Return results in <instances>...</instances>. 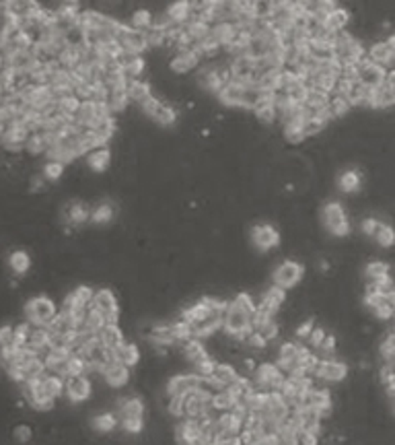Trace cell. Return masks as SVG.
Masks as SVG:
<instances>
[{
	"instance_id": "11a10c76",
	"label": "cell",
	"mask_w": 395,
	"mask_h": 445,
	"mask_svg": "<svg viewBox=\"0 0 395 445\" xmlns=\"http://www.w3.org/2000/svg\"><path fill=\"white\" fill-rule=\"evenodd\" d=\"M31 437H33V431H31V427H27V425H21V427H17V429H14V439H17V442L25 444V442H29Z\"/></svg>"
},
{
	"instance_id": "3957f363",
	"label": "cell",
	"mask_w": 395,
	"mask_h": 445,
	"mask_svg": "<svg viewBox=\"0 0 395 445\" xmlns=\"http://www.w3.org/2000/svg\"><path fill=\"white\" fill-rule=\"evenodd\" d=\"M385 76H387V68L371 62L369 58L367 60L363 58L361 62L354 64V81L367 89H377L385 81Z\"/></svg>"
},
{
	"instance_id": "ab89813d",
	"label": "cell",
	"mask_w": 395,
	"mask_h": 445,
	"mask_svg": "<svg viewBox=\"0 0 395 445\" xmlns=\"http://www.w3.org/2000/svg\"><path fill=\"white\" fill-rule=\"evenodd\" d=\"M149 338L153 340V342H157V344H165V346H169V344H175L178 340H175V336H173V330H171V326H157V328H153L151 332H149Z\"/></svg>"
},
{
	"instance_id": "d4e9b609",
	"label": "cell",
	"mask_w": 395,
	"mask_h": 445,
	"mask_svg": "<svg viewBox=\"0 0 395 445\" xmlns=\"http://www.w3.org/2000/svg\"><path fill=\"white\" fill-rule=\"evenodd\" d=\"M165 17H167L171 23H175V25H184V23H188L190 17H192V4H190L188 0H175L173 4H169Z\"/></svg>"
},
{
	"instance_id": "4316f807",
	"label": "cell",
	"mask_w": 395,
	"mask_h": 445,
	"mask_svg": "<svg viewBox=\"0 0 395 445\" xmlns=\"http://www.w3.org/2000/svg\"><path fill=\"white\" fill-rule=\"evenodd\" d=\"M97 338H99L107 349H111V351H116V349L124 342V334H122V330L118 328V324H105V326L99 330Z\"/></svg>"
},
{
	"instance_id": "e0dca14e",
	"label": "cell",
	"mask_w": 395,
	"mask_h": 445,
	"mask_svg": "<svg viewBox=\"0 0 395 445\" xmlns=\"http://www.w3.org/2000/svg\"><path fill=\"white\" fill-rule=\"evenodd\" d=\"M64 390L68 394V398L72 402H85L91 396V382L87 380L85 373H76V375H68Z\"/></svg>"
},
{
	"instance_id": "b9f144b4",
	"label": "cell",
	"mask_w": 395,
	"mask_h": 445,
	"mask_svg": "<svg viewBox=\"0 0 395 445\" xmlns=\"http://www.w3.org/2000/svg\"><path fill=\"white\" fill-rule=\"evenodd\" d=\"M120 413H122V419H138L145 413V404L140 398H128L126 402H122Z\"/></svg>"
},
{
	"instance_id": "7bdbcfd3",
	"label": "cell",
	"mask_w": 395,
	"mask_h": 445,
	"mask_svg": "<svg viewBox=\"0 0 395 445\" xmlns=\"http://www.w3.org/2000/svg\"><path fill=\"white\" fill-rule=\"evenodd\" d=\"M334 8H338V0H311V4H309V10H311L319 21H325V17H328Z\"/></svg>"
},
{
	"instance_id": "5bb4252c",
	"label": "cell",
	"mask_w": 395,
	"mask_h": 445,
	"mask_svg": "<svg viewBox=\"0 0 395 445\" xmlns=\"http://www.w3.org/2000/svg\"><path fill=\"white\" fill-rule=\"evenodd\" d=\"M93 307H97L105 315L107 324H118V299L109 289L93 293Z\"/></svg>"
},
{
	"instance_id": "680465c9",
	"label": "cell",
	"mask_w": 395,
	"mask_h": 445,
	"mask_svg": "<svg viewBox=\"0 0 395 445\" xmlns=\"http://www.w3.org/2000/svg\"><path fill=\"white\" fill-rule=\"evenodd\" d=\"M385 388H387V394H389V398L392 400H395V371H392L385 380Z\"/></svg>"
},
{
	"instance_id": "be15d7a7",
	"label": "cell",
	"mask_w": 395,
	"mask_h": 445,
	"mask_svg": "<svg viewBox=\"0 0 395 445\" xmlns=\"http://www.w3.org/2000/svg\"><path fill=\"white\" fill-rule=\"evenodd\" d=\"M78 2L81 0H62V4H66V6H78Z\"/></svg>"
},
{
	"instance_id": "ffe728a7",
	"label": "cell",
	"mask_w": 395,
	"mask_h": 445,
	"mask_svg": "<svg viewBox=\"0 0 395 445\" xmlns=\"http://www.w3.org/2000/svg\"><path fill=\"white\" fill-rule=\"evenodd\" d=\"M101 373H103V380L107 382V386H111V388H122L130 380V367L120 361L109 363L107 367L101 369Z\"/></svg>"
},
{
	"instance_id": "6f0895ef",
	"label": "cell",
	"mask_w": 395,
	"mask_h": 445,
	"mask_svg": "<svg viewBox=\"0 0 395 445\" xmlns=\"http://www.w3.org/2000/svg\"><path fill=\"white\" fill-rule=\"evenodd\" d=\"M319 349H321L323 353L332 355V353L336 351V336H325V338H323V342L319 344Z\"/></svg>"
},
{
	"instance_id": "9c48e42d",
	"label": "cell",
	"mask_w": 395,
	"mask_h": 445,
	"mask_svg": "<svg viewBox=\"0 0 395 445\" xmlns=\"http://www.w3.org/2000/svg\"><path fill=\"white\" fill-rule=\"evenodd\" d=\"M140 107H142V112L151 118V120H155L157 124H161V126H171L173 122H175V112L169 107V105H165L163 101H159V99H155L153 95L151 97H147L142 103H140Z\"/></svg>"
},
{
	"instance_id": "484cf974",
	"label": "cell",
	"mask_w": 395,
	"mask_h": 445,
	"mask_svg": "<svg viewBox=\"0 0 395 445\" xmlns=\"http://www.w3.org/2000/svg\"><path fill=\"white\" fill-rule=\"evenodd\" d=\"M284 297H286V289L274 284V287L261 297V303H259L257 307H261V309H266V311H270V313H276V311L280 309V305L284 303Z\"/></svg>"
},
{
	"instance_id": "9f6ffc18",
	"label": "cell",
	"mask_w": 395,
	"mask_h": 445,
	"mask_svg": "<svg viewBox=\"0 0 395 445\" xmlns=\"http://www.w3.org/2000/svg\"><path fill=\"white\" fill-rule=\"evenodd\" d=\"M328 334H325V330L323 328H315V330H311L309 332V342H311V346H317L319 349V344L323 342V338H325Z\"/></svg>"
},
{
	"instance_id": "91938a15",
	"label": "cell",
	"mask_w": 395,
	"mask_h": 445,
	"mask_svg": "<svg viewBox=\"0 0 395 445\" xmlns=\"http://www.w3.org/2000/svg\"><path fill=\"white\" fill-rule=\"evenodd\" d=\"M313 330V320H307L303 326H299L297 328V336H301V338H305V336H309V332Z\"/></svg>"
},
{
	"instance_id": "52a82bcc",
	"label": "cell",
	"mask_w": 395,
	"mask_h": 445,
	"mask_svg": "<svg viewBox=\"0 0 395 445\" xmlns=\"http://www.w3.org/2000/svg\"><path fill=\"white\" fill-rule=\"evenodd\" d=\"M212 411H214L212 408V394H208L204 390H196V392L186 396L184 417H188V419H204V417H210Z\"/></svg>"
},
{
	"instance_id": "8d00e7d4",
	"label": "cell",
	"mask_w": 395,
	"mask_h": 445,
	"mask_svg": "<svg viewBox=\"0 0 395 445\" xmlns=\"http://www.w3.org/2000/svg\"><path fill=\"white\" fill-rule=\"evenodd\" d=\"M284 136H286V141L292 143V145L303 143V141L307 138L305 132H303V116H299V118H295V120H290V122L284 124Z\"/></svg>"
},
{
	"instance_id": "30bf717a",
	"label": "cell",
	"mask_w": 395,
	"mask_h": 445,
	"mask_svg": "<svg viewBox=\"0 0 395 445\" xmlns=\"http://www.w3.org/2000/svg\"><path fill=\"white\" fill-rule=\"evenodd\" d=\"M303 274H305L303 264H299L295 260H286L284 264H280L276 268V272H274V284H278L282 289H290V287H295V284L301 282Z\"/></svg>"
},
{
	"instance_id": "7402d4cb",
	"label": "cell",
	"mask_w": 395,
	"mask_h": 445,
	"mask_svg": "<svg viewBox=\"0 0 395 445\" xmlns=\"http://www.w3.org/2000/svg\"><path fill=\"white\" fill-rule=\"evenodd\" d=\"M367 58L383 68H389L392 64L395 62V50L387 43V41H377L369 48V54Z\"/></svg>"
},
{
	"instance_id": "277c9868",
	"label": "cell",
	"mask_w": 395,
	"mask_h": 445,
	"mask_svg": "<svg viewBox=\"0 0 395 445\" xmlns=\"http://www.w3.org/2000/svg\"><path fill=\"white\" fill-rule=\"evenodd\" d=\"M25 313H27V318H29L31 324H35V326H50V322L58 313V307L47 297H35V299H31L25 305Z\"/></svg>"
},
{
	"instance_id": "e575fe53",
	"label": "cell",
	"mask_w": 395,
	"mask_h": 445,
	"mask_svg": "<svg viewBox=\"0 0 395 445\" xmlns=\"http://www.w3.org/2000/svg\"><path fill=\"white\" fill-rule=\"evenodd\" d=\"M186 357H188L196 367L200 365V363H204V361H208V359H210V355L206 353L204 344H202L198 338H190V340H186Z\"/></svg>"
},
{
	"instance_id": "f6af8a7d",
	"label": "cell",
	"mask_w": 395,
	"mask_h": 445,
	"mask_svg": "<svg viewBox=\"0 0 395 445\" xmlns=\"http://www.w3.org/2000/svg\"><path fill=\"white\" fill-rule=\"evenodd\" d=\"M226 390H228L237 400H243V398L253 390V384H251L247 377H239V375H237V380H235L231 386H226Z\"/></svg>"
},
{
	"instance_id": "6da1fadb",
	"label": "cell",
	"mask_w": 395,
	"mask_h": 445,
	"mask_svg": "<svg viewBox=\"0 0 395 445\" xmlns=\"http://www.w3.org/2000/svg\"><path fill=\"white\" fill-rule=\"evenodd\" d=\"M255 309H257V305L251 301V297L241 293L239 297H235L233 303H226V307H224V318H222L224 330L235 338H245V334L251 332V322H253Z\"/></svg>"
},
{
	"instance_id": "d6a6232c",
	"label": "cell",
	"mask_w": 395,
	"mask_h": 445,
	"mask_svg": "<svg viewBox=\"0 0 395 445\" xmlns=\"http://www.w3.org/2000/svg\"><path fill=\"white\" fill-rule=\"evenodd\" d=\"M253 112H255V116H257L261 122L272 124V122L278 118V112H276V105H274V95H270V97H266L264 101H259V103L253 107Z\"/></svg>"
},
{
	"instance_id": "44dd1931",
	"label": "cell",
	"mask_w": 395,
	"mask_h": 445,
	"mask_svg": "<svg viewBox=\"0 0 395 445\" xmlns=\"http://www.w3.org/2000/svg\"><path fill=\"white\" fill-rule=\"evenodd\" d=\"M200 60H202V54L196 48H184L171 60V68H173V72H190L200 64Z\"/></svg>"
},
{
	"instance_id": "f1b7e54d",
	"label": "cell",
	"mask_w": 395,
	"mask_h": 445,
	"mask_svg": "<svg viewBox=\"0 0 395 445\" xmlns=\"http://www.w3.org/2000/svg\"><path fill=\"white\" fill-rule=\"evenodd\" d=\"M116 361H120V363H124V365H128V367H134V365L140 361V351H138V346L124 340V342L116 349Z\"/></svg>"
},
{
	"instance_id": "94428289",
	"label": "cell",
	"mask_w": 395,
	"mask_h": 445,
	"mask_svg": "<svg viewBox=\"0 0 395 445\" xmlns=\"http://www.w3.org/2000/svg\"><path fill=\"white\" fill-rule=\"evenodd\" d=\"M385 83L395 91V70H387V76H385Z\"/></svg>"
},
{
	"instance_id": "7a4b0ae2",
	"label": "cell",
	"mask_w": 395,
	"mask_h": 445,
	"mask_svg": "<svg viewBox=\"0 0 395 445\" xmlns=\"http://www.w3.org/2000/svg\"><path fill=\"white\" fill-rule=\"evenodd\" d=\"M323 225L325 229L336 235V237H346L350 233V221H348V215L344 211V207L340 203H330L323 207Z\"/></svg>"
},
{
	"instance_id": "603a6c76",
	"label": "cell",
	"mask_w": 395,
	"mask_h": 445,
	"mask_svg": "<svg viewBox=\"0 0 395 445\" xmlns=\"http://www.w3.org/2000/svg\"><path fill=\"white\" fill-rule=\"evenodd\" d=\"M297 415H299V429H301V431L319 433V429H321V419H323L319 411L305 408V406H297Z\"/></svg>"
},
{
	"instance_id": "f35d334b",
	"label": "cell",
	"mask_w": 395,
	"mask_h": 445,
	"mask_svg": "<svg viewBox=\"0 0 395 445\" xmlns=\"http://www.w3.org/2000/svg\"><path fill=\"white\" fill-rule=\"evenodd\" d=\"M361 176H359V172H354V169H348V172H344L342 176H340V190L342 192H346V194H352V192H359L361 190Z\"/></svg>"
},
{
	"instance_id": "db71d44e",
	"label": "cell",
	"mask_w": 395,
	"mask_h": 445,
	"mask_svg": "<svg viewBox=\"0 0 395 445\" xmlns=\"http://www.w3.org/2000/svg\"><path fill=\"white\" fill-rule=\"evenodd\" d=\"M142 427H145V419L142 417H138V419H124V429L128 433H140Z\"/></svg>"
},
{
	"instance_id": "1f68e13d",
	"label": "cell",
	"mask_w": 395,
	"mask_h": 445,
	"mask_svg": "<svg viewBox=\"0 0 395 445\" xmlns=\"http://www.w3.org/2000/svg\"><path fill=\"white\" fill-rule=\"evenodd\" d=\"M111 165V151L107 147H99L89 155V167L93 172H105Z\"/></svg>"
},
{
	"instance_id": "83f0119b",
	"label": "cell",
	"mask_w": 395,
	"mask_h": 445,
	"mask_svg": "<svg viewBox=\"0 0 395 445\" xmlns=\"http://www.w3.org/2000/svg\"><path fill=\"white\" fill-rule=\"evenodd\" d=\"M284 0H249V12L257 19H270Z\"/></svg>"
},
{
	"instance_id": "ba28073f",
	"label": "cell",
	"mask_w": 395,
	"mask_h": 445,
	"mask_svg": "<svg viewBox=\"0 0 395 445\" xmlns=\"http://www.w3.org/2000/svg\"><path fill=\"white\" fill-rule=\"evenodd\" d=\"M346 375H348V365L342 361H336V359L319 361L315 367V373H313V377H317L325 384H340L346 380Z\"/></svg>"
},
{
	"instance_id": "d6986e66",
	"label": "cell",
	"mask_w": 395,
	"mask_h": 445,
	"mask_svg": "<svg viewBox=\"0 0 395 445\" xmlns=\"http://www.w3.org/2000/svg\"><path fill=\"white\" fill-rule=\"evenodd\" d=\"M284 382V375H282V369L278 365H272V363H264L257 367L255 371V386L259 388H280Z\"/></svg>"
},
{
	"instance_id": "f546056e",
	"label": "cell",
	"mask_w": 395,
	"mask_h": 445,
	"mask_svg": "<svg viewBox=\"0 0 395 445\" xmlns=\"http://www.w3.org/2000/svg\"><path fill=\"white\" fill-rule=\"evenodd\" d=\"M126 95L130 101H136V103H142L147 97H151V85L149 83H142V81H128L126 83Z\"/></svg>"
},
{
	"instance_id": "816d5d0a",
	"label": "cell",
	"mask_w": 395,
	"mask_h": 445,
	"mask_svg": "<svg viewBox=\"0 0 395 445\" xmlns=\"http://www.w3.org/2000/svg\"><path fill=\"white\" fill-rule=\"evenodd\" d=\"M184 408H186V396H169V406L167 411L173 417H184Z\"/></svg>"
},
{
	"instance_id": "4fadbf2b",
	"label": "cell",
	"mask_w": 395,
	"mask_h": 445,
	"mask_svg": "<svg viewBox=\"0 0 395 445\" xmlns=\"http://www.w3.org/2000/svg\"><path fill=\"white\" fill-rule=\"evenodd\" d=\"M228 72H231V79H233V81H239V83H253V81H255V58H251V56H247V54L235 56L233 64L228 66Z\"/></svg>"
},
{
	"instance_id": "8992f818",
	"label": "cell",
	"mask_w": 395,
	"mask_h": 445,
	"mask_svg": "<svg viewBox=\"0 0 395 445\" xmlns=\"http://www.w3.org/2000/svg\"><path fill=\"white\" fill-rule=\"evenodd\" d=\"M361 229L365 235L373 237L381 247L389 249L395 245V229L389 222L377 221V219H365L361 222Z\"/></svg>"
},
{
	"instance_id": "cb8c5ba5",
	"label": "cell",
	"mask_w": 395,
	"mask_h": 445,
	"mask_svg": "<svg viewBox=\"0 0 395 445\" xmlns=\"http://www.w3.org/2000/svg\"><path fill=\"white\" fill-rule=\"evenodd\" d=\"M348 23H350V12H348L346 8H340V6H338V8H334V10L325 17V21H323L325 29H328V31H332V33L346 31Z\"/></svg>"
},
{
	"instance_id": "d590c367",
	"label": "cell",
	"mask_w": 395,
	"mask_h": 445,
	"mask_svg": "<svg viewBox=\"0 0 395 445\" xmlns=\"http://www.w3.org/2000/svg\"><path fill=\"white\" fill-rule=\"evenodd\" d=\"M237 404H239V400L226 388H222L216 394H212V408L214 411H233Z\"/></svg>"
},
{
	"instance_id": "ac0fdd59",
	"label": "cell",
	"mask_w": 395,
	"mask_h": 445,
	"mask_svg": "<svg viewBox=\"0 0 395 445\" xmlns=\"http://www.w3.org/2000/svg\"><path fill=\"white\" fill-rule=\"evenodd\" d=\"M251 241L257 249H272L280 243V233L272 225H255L251 229Z\"/></svg>"
},
{
	"instance_id": "7c38bea8",
	"label": "cell",
	"mask_w": 395,
	"mask_h": 445,
	"mask_svg": "<svg viewBox=\"0 0 395 445\" xmlns=\"http://www.w3.org/2000/svg\"><path fill=\"white\" fill-rule=\"evenodd\" d=\"M37 0H0V14L14 17L19 21L31 19L37 12Z\"/></svg>"
},
{
	"instance_id": "7dc6e473",
	"label": "cell",
	"mask_w": 395,
	"mask_h": 445,
	"mask_svg": "<svg viewBox=\"0 0 395 445\" xmlns=\"http://www.w3.org/2000/svg\"><path fill=\"white\" fill-rule=\"evenodd\" d=\"M132 27H136V29H142V31L151 29V27H153V14H151L147 8H140V10H136V12L132 14Z\"/></svg>"
},
{
	"instance_id": "8fae6325",
	"label": "cell",
	"mask_w": 395,
	"mask_h": 445,
	"mask_svg": "<svg viewBox=\"0 0 395 445\" xmlns=\"http://www.w3.org/2000/svg\"><path fill=\"white\" fill-rule=\"evenodd\" d=\"M222 318H224V309H210L204 318L190 324L192 338H204V336L214 334L222 326Z\"/></svg>"
},
{
	"instance_id": "f907efd6",
	"label": "cell",
	"mask_w": 395,
	"mask_h": 445,
	"mask_svg": "<svg viewBox=\"0 0 395 445\" xmlns=\"http://www.w3.org/2000/svg\"><path fill=\"white\" fill-rule=\"evenodd\" d=\"M114 219V209L111 205H101L91 213V221L95 222H109Z\"/></svg>"
},
{
	"instance_id": "681fc988",
	"label": "cell",
	"mask_w": 395,
	"mask_h": 445,
	"mask_svg": "<svg viewBox=\"0 0 395 445\" xmlns=\"http://www.w3.org/2000/svg\"><path fill=\"white\" fill-rule=\"evenodd\" d=\"M89 219H91V213H89L83 205L70 207V211H68V221L74 222V225H83V222L89 221Z\"/></svg>"
},
{
	"instance_id": "bcb514c9",
	"label": "cell",
	"mask_w": 395,
	"mask_h": 445,
	"mask_svg": "<svg viewBox=\"0 0 395 445\" xmlns=\"http://www.w3.org/2000/svg\"><path fill=\"white\" fill-rule=\"evenodd\" d=\"M64 165H66V163H62V161H58V159H50V161L45 163V167H43V178L50 180V182L60 180V178L64 176Z\"/></svg>"
},
{
	"instance_id": "c3c4849f",
	"label": "cell",
	"mask_w": 395,
	"mask_h": 445,
	"mask_svg": "<svg viewBox=\"0 0 395 445\" xmlns=\"http://www.w3.org/2000/svg\"><path fill=\"white\" fill-rule=\"evenodd\" d=\"M93 427L101 433H109L111 429H116V417L105 413V415H99L93 419Z\"/></svg>"
},
{
	"instance_id": "2e32d148",
	"label": "cell",
	"mask_w": 395,
	"mask_h": 445,
	"mask_svg": "<svg viewBox=\"0 0 395 445\" xmlns=\"http://www.w3.org/2000/svg\"><path fill=\"white\" fill-rule=\"evenodd\" d=\"M202 388V375L200 373H190V375H175L169 386L167 394L169 396H188Z\"/></svg>"
},
{
	"instance_id": "9a60e30c",
	"label": "cell",
	"mask_w": 395,
	"mask_h": 445,
	"mask_svg": "<svg viewBox=\"0 0 395 445\" xmlns=\"http://www.w3.org/2000/svg\"><path fill=\"white\" fill-rule=\"evenodd\" d=\"M299 406H305V408H313V411H319L321 417H325L332 408V396L328 390H317V388H309L303 398H301V404Z\"/></svg>"
},
{
	"instance_id": "6125c7cd",
	"label": "cell",
	"mask_w": 395,
	"mask_h": 445,
	"mask_svg": "<svg viewBox=\"0 0 395 445\" xmlns=\"http://www.w3.org/2000/svg\"><path fill=\"white\" fill-rule=\"evenodd\" d=\"M284 2H288L292 6H309L311 4V0H284Z\"/></svg>"
},
{
	"instance_id": "5b68a950",
	"label": "cell",
	"mask_w": 395,
	"mask_h": 445,
	"mask_svg": "<svg viewBox=\"0 0 395 445\" xmlns=\"http://www.w3.org/2000/svg\"><path fill=\"white\" fill-rule=\"evenodd\" d=\"M116 39L120 41L122 50H128V52H134V54H142L147 48H149V37H147V31L142 29H136L132 25H120L118 29V35Z\"/></svg>"
},
{
	"instance_id": "ee69618b",
	"label": "cell",
	"mask_w": 395,
	"mask_h": 445,
	"mask_svg": "<svg viewBox=\"0 0 395 445\" xmlns=\"http://www.w3.org/2000/svg\"><path fill=\"white\" fill-rule=\"evenodd\" d=\"M389 272H392V266L387 262H381V260H375V262L367 264V268H365V276L369 278V282H373V280H377Z\"/></svg>"
},
{
	"instance_id": "e7e4bbea",
	"label": "cell",
	"mask_w": 395,
	"mask_h": 445,
	"mask_svg": "<svg viewBox=\"0 0 395 445\" xmlns=\"http://www.w3.org/2000/svg\"><path fill=\"white\" fill-rule=\"evenodd\" d=\"M385 41H387V43H389V45H392V48L395 50V33H392V35H389V37H387Z\"/></svg>"
},
{
	"instance_id": "60d3db41",
	"label": "cell",
	"mask_w": 395,
	"mask_h": 445,
	"mask_svg": "<svg viewBox=\"0 0 395 445\" xmlns=\"http://www.w3.org/2000/svg\"><path fill=\"white\" fill-rule=\"evenodd\" d=\"M330 120L321 118V116H311V118H303V132L305 136H315L319 132H323L328 128Z\"/></svg>"
},
{
	"instance_id": "836d02e7",
	"label": "cell",
	"mask_w": 395,
	"mask_h": 445,
	"mask_svg": "<svg viewBox=\"0 0 395 445\" xmlns=\"http://www.w3.org/2000/svg\"><path fill=\"white\" fill-rule=\"evenodd\" d=\"M105 324H107L105 315H103L97 307H93V309H89L87 315H85L83 330H85V332H91V334H99V330H101Z\"/></svg>"
},
{
	"instance_id": "4dcf8cb0",
	"label": "cell",
	"mask_w": 395,
	"mask_h": 445,
	"mask_svg": "<svg viewBox=\"0 0 395 445\" xmlns=\"http://www.w3.org/2000/svg\"><path fill=\"white\" fill-rule=\"evenodd\" d=\"M210 377L216 380L222 388H226V386H231L237 380V369L233 365H228V363H216L214 369H212V373H210Z\"/></svg>"
},
{
	"instance_id": "f5cc1de1",
	"label": "cell",
	"mask_w": 395,
	"mask_h": 445,
	"mask_svg": "<svg viewBox=\"0 0 395 445\" xmlns=\"http://www.w3.org/2000/svg\"><path fill=\"white\" fill-rule=\"evenodd\" d=\"M10 346H14V328L2 326L0 328V349H10Z\"/></svg>"
},
{
	"instance_id": "74e56055",
	"label": "cell",
	"mask_w": 395,
	"mask_h": 445,
	"mask_svg": "<svg viewBox=\"0 0 395 445\" xmlns=\"http://www.w3.org/2000/svg\"><path fill=\"white\" fill-rule=\"evenodd\" d=\"M8 266H10V270H12L14 274H25V272L31 268V258H29L27 251L17 249V251H12V253L8 256Z\"/></svg>"
}]
</instances>
